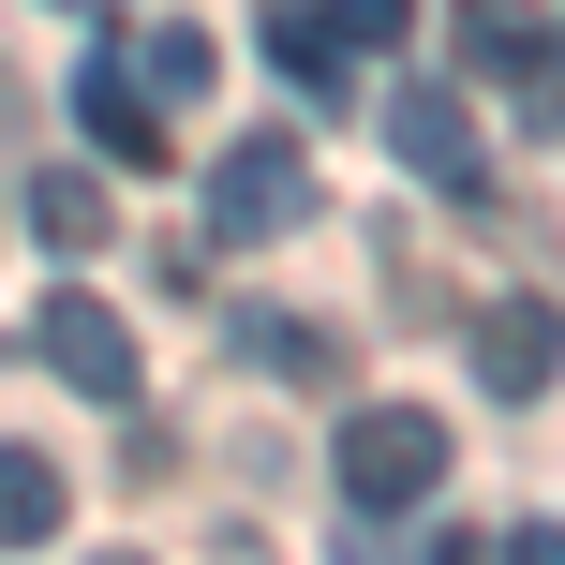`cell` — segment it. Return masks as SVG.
I'll use <instances>...</instances> for the list:
<instances>
[{
  "mask_svg": "<svg viewBox=\"0 0 565 565\" xmlns=\"http://www.w3.org/2000/svg\"><path fill=\"white\" fill-rule=\"evenodd\" d=\"M342 507L358 521H402V507H431L447 491V417L431 402H372V417H342Z\"/></svg>",
  "mask_w": 565,
  "mask_h": 565,
  "instance_id": "obj_1",
  "label": "cell"
},
{
  "mask_svg": "<svg viewBox=\"0 0 565 565\" xmlns=\"http://www.w3.org/2000/svg\"><path fill=\"white\" fill-rule=\"evenodd\" d=\"M387 149H402V179H417V194H447V209H477V194H491L477 105H461L447 75H402V89H387Z\"/></svg>",
  "mask_w": 565,
  "mask_h": 565,
  "instance_id": "obj_2",
  "label": "cell"
},
{
  "mask_svg": "<svg viewBox=\"0 0 565 565\" xmlns=\"http://www.w3.org/2000/svg\"><path fill=\"white\" fill-rule=\"evenodd\" d=\"M282 224H312V149L298 135H238L209 164V238H282Z\"/></svg>",
  "mask_w": 565,
  "mask_h": 565,
  "instance_id": "obj_3",
  "label": "cell"
},
{
  "mask_svg": "<svg viewBox=\"0 0 565 565\" xmlns=\"http://www.w3.org/2000/svg\"><path fill=\"white\" fill-rule=\"evenodd\" d=\"M30 342H45V372H60L75 402H135V328H119L89 282H60V298L30 312Z\"/></svg>",
  "mask_w": 565,
  "mask_h": 565,
  "instance_id": "obj_4",
  "label": "cell"
},
{
  "mask_svg": "<svg viewBox=\"0 0 565 565\" xmlns=\"http://www.w3.org/2000/svg\"><path fill=\"white\" fill-rule=\"evenodd\" d=\"M461 342H477V387H491V402H536L551 358H565V312H551V298H491Z\"/></svg>",
  "mask_w": 565,
  "mask_h": 565,
  "instance_id": "obj_5",
  "label": "cell"
},
{
  "mask_svg": "<svg viewBox=\"0 0 565 565\" xmlns=\"http://www.w3.org/2000/svg\"><path fill=\"white\" fill-rule=\"evenodd\" d=\"M75 119L105 164H164V89H135V60H89L75 75Z\"/></svg>",
  "mask_w": 565,
  "mask_h": 565,
  "instance_id": "obj_6",
  "label": "cell"
},
{
  "mask_svg": "<svg viewBox=\"0 0 565 565\" xmlns=\"http://www.w3.org/2000/svg\"><path fill=\"white\" fill-rule=\"evenodd\" d=\"M105 224H119V209H105V179H89V164H30V238L105 254Z\"/></svg>",
  "mask_w": 565,
  "mask_h": 565,
  "instance_id": "obj_7",
  "label": "cell"
},
{
  "mask_svg": "<svg viewBox=\"0 0 565 565\" xmlns=\"http://www.w3.org/2000/svg\"><path fill=\"white\" fill-rule=\"evenodd\" d=\"M60 521H75V491H60L45 447H0V551H45Z\"/></svg>",
  "mask_w": 565,
  "mask_h": 565,
  "instance_id": "obj_8",
  "label": "cell"
},
{
  "mask_svg": "<svg viewBox=\"0 0 565 565\" xmlns=\"http://www.w3.org/2000/svg\"><path fill=\"white\" fill-rule=\"evenodd\" d=\"M268 60L312 89V105H342V30L328 15H298V0H268Z\"/></svg>",
  "mask_w": 565,
  "mask_h": 565,
  "instance_id": "obj_9",
  "label": "cell"
},
{
  "mask_svg": "<svg viewBox=\"0 0 565 565\" xmlns=\"http://www.w3.org/2000/svg\"><path fill=\"white\" fill-rule=\"evenodd\" d=\"M238 342H254L282 387H342V342H328V328H268V312H238Z\"/></svg>",
  "mask_w": 565,
  "mask_h": 565,
  "instance_id": "obj_10",
  "label": "cell"
},
{
  "mask_svg": "<svg viewBox=\"0 0 565 565\" xmlns=\"http://www.w3.org/2000/svg\"><path fill=\"white\" fill-rule=\"evenodd\" d=\"M461 60H477V75H521V60H536V15H521V0H461Z\"/></svg>",
  "mask_w": 565,
  "mask_h": 565,
  "instance_id": "obj_11",
  "label": "cell"
},
{
  "mask_svg": "<svg viewBox=\"0 0 565 565\" xmlns=\"http://www.w3.org/2000/svg\"><path fill=\"white\" fill-rule=\"evenodd\" d=\"M135 75L164 89V119H179V105L209 89V30H149V60H135Z\"/></svg>",
  "mask_w": 565,
  "mask_h": 565,
  "instance_id": "obj_12",
  "label": "cell"
},
{
  "mask_svg": "<svg viewBox=\"0 0 565 565\" xmlns=\"http://www.w3.org/2000/svg\"><path fill=\"white\" fill-rule=\"evenodd\" d=\"M328 30H342V60H387L417 30V0H328Z\"/></svg>",
  "mask_w": 565,
  "mask_h": 565,
  "instance_id": "obj_13",
  "label": "cell"
},
{
  "mask_svg": "<svg viewBox=\"0 0 565 565\" xmlns=\"http://www.w3.org/2000/svg\"><path fill=\"white\" fill-rule=\"evenodd\" d=\"M521 119L565 135V30H536V60H521Z\"/></svg>",
  "mask_w": 565,
  "mask_h": 565,
  "instance_id": "obj_14",
  "label": "cell"
}]
</instances>
